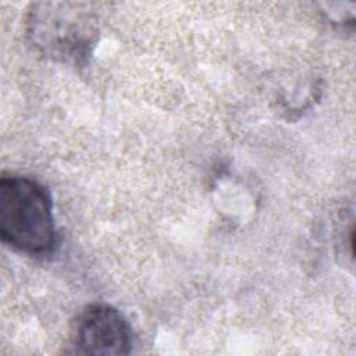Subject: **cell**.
Here are the masks:
<instances>
[{
	"instance_id": "1",
	"label": "cell",
	"mask_w": 356,
	"mask_h": 356,
	"mask_svg": "<svg viewBox=\"0 0 356 356\" xmlns=\"http://www.w3.org/2000/svg\"><path fill=\"white\" fill-rule=\"evenodd\" d=\"M0 236L4 243L28 254H44L53 249V207L43 185L24 175H1Z\"/></svg>"
},
{
	"instance_id": "2",
	"label": "cell",
	"mask_w": 356,
	"mask_h": 356,
	"mask_svg": "<svg viewBox=\"0 0 356 356\" xmlns=\"http://www.w3.org/2000/svg\"><path fill=\"white\" fill-rule=\"evenodd\" d=\"M65 3H39L31 11L29 36L44 54L63 60H79L93 43L90 17Z\"/></svg>"
},
{
	"instance_id": "3",
	"label": "cell",
	"mask_w": 356,
	"mask_h": 356,
	"mask_svg": "<svg viewBox=\"0 0 356 356\" xmlns=\"http://www.w3.org/2000/svg\"><path fill=\"white\" fill-rule=\"evenodd\" d=\"M76 346L86 355H127L132 346V331L117 309L93 305L78 320Z\"/></svg>"
}]
</instances>
